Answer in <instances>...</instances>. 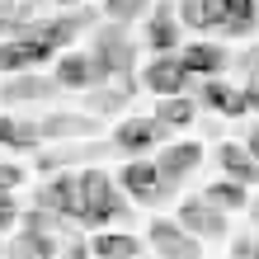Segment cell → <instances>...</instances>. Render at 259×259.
I'll use <instances>...</instances> for the list:
<instances>
[{
    "mask_svg": "<svg viewBox=\"0 0 259 259\" xmlns=\"http://www.w3.org/2000/svg\"><path fill=\"white\" fill-rule=\"evenodd\" d=\"M19 179H24V170H19V165L0 160V189H19Z\"/></svg>",
    "mask_w": 259,
    "mask_h": 259,
    "instance_id": "obj_30",
    "label": "cell"
},
{
    "mask_svg": "<svg viewBox=\"0 0 259 259\" xmlns=\"http://www.w3.org/2000/svg\"><path fill=\"white\" fill-rule=\"evenodd\" d=\"M42 137V123L38 118H0V146H19V151H33Z\"/></svg>",
    "mask_w": 259,
    "mask_h": 259,
    "instance_id": "obj_22",
    "label": "cell"
},
{
    "mask_svg": "<svg viewBox=\"0 0 259 259\" xmlns=\"http://www.w3.org/2000/svg\"><path fill=\"white\" fill-rule=\"evenodd\" d=\"M254 24H259V5L254 0H222V33L245 38V33H254Z\"/></svg>",
    "mask_w": 259,
    "mask_h": 259,
    "instance_id": "obj_23",
    "label": "cell"
},
{
    "mask_svg": "<svg viewBox=\"0 0 259 259\" xmlns=\"http://www.w3.org/2000/svg\"><path fill=\"white\" fill-rule=\"evenodd\" d=\"M52 75H57V85H62V90H90V85H104V80H109L90 52H62Z\"/></svg>",
    "mask_w": 259,
    "mask_h": 259,
    "instance_id": "obj_13",
    "label": "cell"
},
{
    "mask_svg": "<svg viewBox=\"0 0 259 259\" xmlns=\"http://www.w3.org/2000/svg\"><path fill=\"white\" fill-rule=\"evenodd\" d=\"M179 222H184L198 240L226 236V212H222L217 203H207L203 193H198V198H184V203H179Z\"/></svg>",
    "mask_w": 259,
    "mask_h": 259,
    "instance_id": "obj_12",
    "label": "cell"
},
{
    "mask_svg": "<svg viewBox=\"0 0 259 259\" xmlns=\"http://www.w3.org/2000/svg\"><path fill=\"white\" fill-rule=\"evenodd\" d=\"M179 62L193 80H203V75H222L231 66V52L217 48V42H193V48H179Z\"/></svg>",
    "mask_w": 259,
    "mask_h": 259,
    "instance_id": "obj_17",
    "label": "cell"
},
{
    "mask_svg": "<svg viewBox=\"0 0 259 259\" xmlns=\"http://www.w3.org/2000/svg\"><path fill=\"white\" fill-rule=\"evenodd\" d=\"M217 165H222V175L240 179V184H259V160L250 156V146H240V142H222L217 146Z\"/></svg>",
    "mask_w": 259,
    "mask_h": 259,
    "instance_id": "obj_19",
    "label": "cell"
},
{
    "mask_svg": "<svg viewBox=\"0 0 259 259\" xmlns=\"http://www.w3.org/2000/svg\"><path fill=\"white\" fill-rule=\"evenodd\" d=\"M165 132H170V127H165L156 113H151V118H123V123L113 127V146L127 151V156H146V151H156L165 142Z\"/></svg>",
    "mask_w": 259,
    "mask_h": 259,
    "instance_id": "obj_7",
    "label": "cell"
},
{
    "mask_svg": "<svg viewBox=\"0 0 259 259\" xmlns=\"http://www.w3.org/2000/svg\"><path fill=\"white\" fill-rule=\"evenodd\" d=\"M240 71H245V75H259V48H245V52H240Z\"/></svg>",
    "mask_w": 259,
    "mask_h": 259,
    "instance_id": "obj_31",
    "label": "cell"
},
{
    "mask_svg": "<svg viewBox=\"0 0 259 259\" xmlns=\"http://www.w3.org/2000/svg\"><path fill=\"white\" fill-rule=\"evenodd\" d=\"M198 104L212 109V113H222V118H245V113H250L245 90L226 85L222 75H203V85H198Z\"/></svg>",
    "mask_w": 259,
    "mask_h": 259,
    "instance_id": "obj_10",
    "label": "cell"
},
{
    "mask_svg": "<svg viewBox=\"0 0 259 259\" xmlns=\"http://www.w3.org/2000/svg\"><path fill=\"white\" fill-rule=\"evenodd\" d=\"M179 24L198 28V33H222V0H179Z\"/></svg>",
    "mask_w": 259,
    "mask_h": 259,
    "instance_id": "obj_21",
    "label": "cell"
},
{
    "mask_svg": "<svg viewBox=\"0 0 259 259\" xmlns=\"http://www.w3.org/2000/svg\"><path fill=\"white\" fill-rule=\"evenodd\" d=\"M146 236H151V250H156L160 259H198V254H203V240H198L184 222L156 217V222L146 226Z\"/></svg>",
    "mask_w": 259,
    "mask_h": 259,
    "instance_id": "obj_5",
    "label": "cell"
},
{
    "mask_svg": "<svg viewBox=\"0 0 259 259\" xmlns=\"http://www.w3.org/2000/svg\"><path fill=\"white\" fill-rule=\"evenodd\" d=\"M142 85L151 90V95H184V90L193 85V75L184 71L179 52H160L156 62H151V66L142 71Z\"/></svg>",
    "mask_w": 259,
    "mask_h": 259,
    "instance_id": "obj_9",
    "label": "cell"
},
{
    "mask_svg": "<svg viewBox=\"0 0 259 259\" xmlns=\"http://www.w3.org/2000/svg\"><path fill=\"white\" fill-rule=\"evenodd\" d=\"M137 90H142V85H137L132 75H118V80L90 85V90H85V104H90V113H123Z\"/></svg>",
    "mask_w": 259,
    "mask_h": 259,
    "instance_id": "obj_14",
    "label": "cell"
},
{
    "mask_svg": "<svg viewBox=\"0 0 259 259\" xmlns=\"http://www.w3.org/2000/svg\"><path fill=\"white\" fill-rule=\"evenodd\" d=\"M10 259H52L62 254V245H57V231H33V226H24L19 236L5 245Z\"/></svg>",
    "mask_w": 259,
    "mask_h": 259,
    "instance_id": "obj_18",
    "label": "cell"
},
{
    "mask_svg": "<svg viewBox=\"0 0 259 259\" xmlns=\"http://www.w3.org/2000/svg\"><path fill=\"white\" fill-rule=\"evenodd\" d=\"M52 42L48 38H38V33H14V38H5L0 42V71L5 75H14V71H33V66H42V62H52Z\"/></svg>",
    "mask_w": 259,
    "mask_h": 259,
    "instance_id": "obj_6",
    "label": "cell"
},
{
    "mask_svg": "<svg viewBox=\"0 0 259 259\" xmlns=\"http://www.w3.org/2000/svg\"><path fill=\"white\" fill-rule=\"evenodd\" d=\"M245 99H250V113H259V75H250V85H245Z\"/></svg>",
    "mask_w": 259,
    "mask_h": 259,
    "instance_id": "obj_32",
    "label": "cell"
},
{
    "mask_svg": "<svg viewBox=\"0 0 259 259\" xmlns=\"http://www.w3.org/2000/svg\"><path fill=\"white\" fill-rule=\"evenodd\" d=\"M127 217H132V203L123 198V189L99 165L80 170V226L99 231V226H113V222H127Z\"/></svg>",
    "mask_w": 259,
    "mask_h": 259,
    "instance_id": "obj_1",
    "label": "cell"
},
{
    "mask_svg": "<svg viewBox=\"0 0 259 259\" xmlns=\"http://www.w3.org/2000/svg\"><path fill=\"white\" fill-rule=\"evenodd\" d=\"M245 146H250V156H254V160H259V123H254V127H250V132H245Z\"/></svg>",
    "mask_w": 259,
    "mask_h": 259,
    "instance_id": "obj_33",
    "label": "cell"
},
{
    "mask_svg": "<svg viewBox=\"0 0 259 259\" xmlns=\"http://www.w3.org/2000/svg\"><path fill=\"white\" fill-rule=\"evenodd\" d=\"M146 48L156 57L184 48V42H179V10L175 5H156V10H151V19H146Z\"/></svg>",
    "mask_w": 259,
    "mask_h": 259,
    "instance_id": "obj_16",
    "label": "cell"
},
{
    "mask_svg": "<svg viewBox=\"0 0 259 259\" xmlns=\"http://www.w3.org/2000/svg\"><path fill=\"white\" fill-rule=\"evenodd\" d=\"M90 57L99 62V71L109 75V80L132 75V66H137V42H132V33H127V24H123V19L99 24V28H95V48H90Z\"/></svg>",
    "mask_w": 259,
    "mask_h": 259,
    "instance_id": "obj_2",
    "label": "cell"
},
{
    "mask_svg": "<svg viewBox=\"0 0 259 259\" xmlns=\"http://www.w3.org/2000/svg\"><path fill=\"white\" fill-rule=\"evenodd\" d=\"M146 245L137 236H127V231H109V236H95L90 240V254H99V259H137Z\"/></svg>",
    "mask_w": 259,
    "mask_h": 259,
    "instance_id": "obj_25",
    "label": "cell"
},
{
    "mask_svg": "<svg viewBox=\"0 0 259 259\" xmlns=\"http://www.w3.org/2000/svg\"><path fill=\"white\" fill-rule=\"evenodd\" d=\"M151 10V0H104V14L109 19H123V24H132L137 14H146Z\"/></svg>",
    "mask_w": 259,
    "mask_h": 259,
    "instance_id": "obj_27",
    "label": "cell"
},
{
    "mask_svg": "<svg viewBox=\"0 0 259 259\" xmlns=\"http://www.w3.org/2000/svg\"><path fill=\"white\" fill-rule=\"evenodd\" d=\"M42 123V137L48 142H66V137H95V118L90 113H48V118H38Z\"/></svg>",
    "mask_w": 259,
    "mask_h": 259,
    "instance_id": "obj_20",
    "label": "cell"
},
{
    "mask_svg": "<svg viewBox=\"0 0 259 259\" xmlns=\"http://www.w3.org/2000/svg\"><path fill=\"white\" fill-rule=\"evenodd\" d=\"M19 226V203H14V189H0V231H14Z\"/></svg>",
    "mask_w": 259,
    "mask_h": 259,
    "instance_id": "obj_28",
    "label": "cell"
},
{
    "mask_svg": "<svg viewBox=\"0 0 259 259\" xmlns=\"http://www.w3.org/2000/svg\"><path fill=\"white\" fill-rule=\"evenodd\" d=\"M85 28H95V14H52V19H28L19 33H38V38H48L52 48L62 52V48H71V42L85 33Z\"/></svg>",
    "mask_w": 259,
    "mask_h": 259,
    "instance_id": "obj_8",
    "label": "cell"
},
{
    "mask_svg": "<svg viewBox=\"0 0 259 259\" xmlns=\"http://www.w3.org/2000/svg\"><path fill=\"white\" fill-rule=\"evenodd\" d=\"M57 90H62L57 75L48 80V75H33V71H14L10 80L0 85V104H10V109L14 104H42V99H52Z\"/></svg>",
    "mask_w": 259,
    "mask_h": 259,
    "instance_id": "obj_11",
    "label": "cell"
},
{
    "mask_svg": "<svg viewBox=\"0 0 259 259\" xmlns=\"http://www.w3.org/2000/svg\"><path fill=\"white\" fill-rule=\"evenodd\" d=\"M156 118H160L165 127H189L193 118H198V99H189V95H160Z\"/></svg>",
    "mask_w": 259,
    "mask_h": 259,
    "instance_id": "obj_26",
    "label": "cell"
},
{
    "mask_svg": "<svg viewBox=\"0 0 259 259\" xmlns=\"http://www.w3.org/2000/svg\"><path fill=\"white\" fill-rule=\"evenodd\" d=\"M57 5H85V0H57Z\"/></svg>",
    "mask_w": 259,
    "mask_h": 259,
    "instance_id": "obj_35",
    "label": "cell"
},
{
    "mask_svg": "<svg viewBox=\"0 0 259 259\" xmlns=\"http://www.w3.org/2000/svg\"><path fill=\"white\" fill-rule=\"evenodd\" d=\"M62 254H71V259H80V254H90V245H85V240H75V245H62Z\"/></svg>",
    "mask_w": 259,
    "mask_h": 259,
    "instance_id": "obj_34",
    "label": "cell"
},
{
    "mask_svg": "<svg viewBox=\"0 0 259 259\" xmlns=\"http://www.w3.org/2000/svg\"><path fill=\"white\" fill-rule=\"evenodd\" d=\"M33 203L38 207H52V212H62V217L71 226H80V175H71V170H57L48 175V184H42L33 193Z\"/></svg>",
    "mask_w": 259,
    "mask_h": 259,
    "instance_id": "obj_4",
    "label": "cell"
},
{
    "mask_svg": "<svg viewBox=\"0 0 259 259\" xmlns=\"http://www.w3.org/2000/svg\"><path fill=\"white\" fill-rule=\"evenodd\" d=\"M118 189L137 203H160V198H175V189L160 179V165L156 160H127L123 175H118Z\"/></svg>",
    "mask_w": 259,
    "mask_h": 259,
    "instance_id": "obj_3",
    "label": "cell"
},
{
    "mask_svg": "<svg viewBox=\"0 0 259 259\" xmlns=\"http://www.w3.org/2000/svg\"><path fill=\"white\" fill-rule=\"evenodd\" d=\"M156 165H160V179H165V184L179 189L198 165H203V146H198V142H175V146H165V156Z\"/></svg>",
    "mask_w": 259,
    "mask_h": 259,
    "instance_id": "obj_15",
    "label": "cell"
},
{
    "mask_svg": "<svg viewBox=\"0 0 259 259\" xmlns=\"http://www.w3.org/2000/svg\"><path fill=\"white\" fill-rule=\"evenodd\" d=\"M226 250H231V259H259V240H250V236H236Z\"/></svg>",
    "mask_w": 259,
    "mask_h": 259,
    "instance_id": "obj_29",
    "label": "cell"
},
{
    "mask_svg": "<svg viewBox=\"0 0 259 259\" xmlns=\"http://www.w3.org/2000/svg\"><path fill=\"white\" fill-rule=\"evenodd\" d=\"M203 198L207 203H217L222 212H240V207H250V184H240V179H217V184H207L203 189Z\"/></svg>",
    "mask_w": 259,
    "mask_h": 259,
    "instance_id": "obj_24",
    "label": "cell"
}]
</instances>
